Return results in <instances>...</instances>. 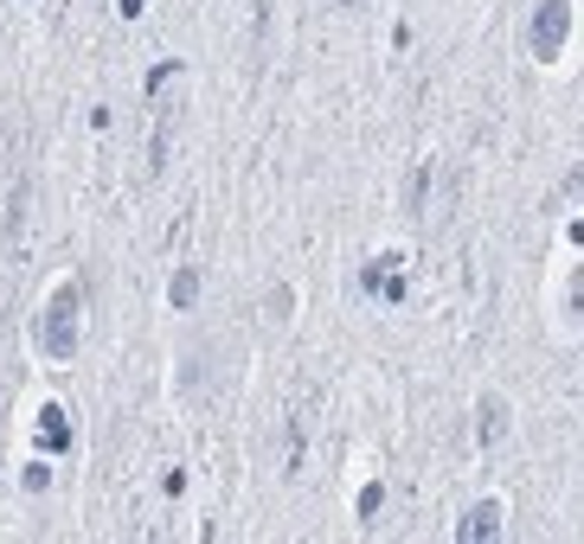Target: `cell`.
I'll use <instances>...</instances> for the list:
<instances>
[{
    "label": "cell",
    "mask_w": 584,
    "mask_h": 544,
    "mask_svg": "<svg viewBox=\"0 0 584 544\" xmlns=\"http://www.w3.org/2000/svg\"><path fill=\"white\" fill-rule=\"evenodd\" d=\"M456 539H462V544L502 539V500H482V506H469V513H462V526H456Z\"/></svg>",
    "instance_id": "4"
},
{
    "label": "cell",
    "mask_w": 584,
    "mask_h": 544,
    "mask_svg": "<svg viewBox=\"0 0 584 544\" xmlns=\"http://www.w3.org/2000/svg\"><path fill=\"white\" fill-rule=\"evenodd\" d=\"M77 314H84V295H77V282H65V288L46 301V314H39V352H46V359H59V365L77 359V340H84V321H77Z\"/></svg>",
    "instance_id": "1"
},
{
    "label": "cell",
    "mask_w": 584,
    "mask_h": 544,
    "mask_svg": "<svg viewBox=\"0 0 584 544\" xmlns=\"http://www.w3.org/2000/svg\"><path fill=\"white\" fill-rule=\"evenodd\" d=\"M167 301H174V308H193V301H200V270H193V263H180V270H174Z\"/></svg>",
    "instance_id": "9"
},
{
    "label": "cell",
    "mask_w": 584,
    "mask_h": 544,
    "mask_svg": "<svg viewBox=\"0 0 584 544\" xmlns=\"http://www.w3.org/2000/svg\"><path fill=\"white\" fill-rule=\"evenodd\" d=\"M398 263H405V257H379V263L360 275V288H366V295H385V301H398V295H405V275H398Z\"/></svg>",
    "instance_id": "7"
},
{
    "label": "cell",
    "mask_w": 584,
    "mask_h": 544,
    "mask_svg": "<svg viewBox=\"0 0 584 544\" xmlns=\"http://www.w3.org/2000/svg\"><path fill=\"white\" fill-rule=\"evenodd\" d=\"M334 7H360V0H334Z\"/></svg>",
    "instance_id": "14"
},
{
    "label": "cell",
    "mask_w": 584,
    "mask_h": 544,
    "mask_svg": "<svg viewBox=\"0 0 584 544\" xmlns=\"http://www.w3.org/2000/svg\"><path fill=\"white\" fill-rule=\"evenodd\" d=\"M264 308H270V321H283V314L295 308V295H290V288H270V301H264Z\"/></svg>",
    "instance_id": "11"
},
{
    "label": "cell",
    "mask_w": 584,
    "mask_h": 544,
    "mask_svg": "<svg viewBox=\"0 0 584 544\" xmlns=\"http://www.w3.org/2000/svg\"><path fill=\"white\" fill-rule=\"evenodd\" d=\"M20 480H26L33 493H46V487H52V468H46V462H33V468H26V475H20Z\"/></svg>",
    "instance_id": "12"
},
{
    "label": "cell",
    "mask_w": 584,
    "mask_h": 544,
    "mask_svg": "<svg viewBox=\"0 0 584 544\" xmlns=\"http://www.w3.org/2000/svg\"><path fill=\"white\" fill-rule=\"evenodd\" d=\"M219 378H231V352H219V346H193L187 365L174 372V391H180V398H206Z\"/></svg>",
    "instance_id": "3"
},
{
    "label": "cell",
    "mask_w": 584,
    "mask_h": 544,
    "mask_svg": "<svg viewBox=\"0 0 584 544\" xmlns=\"http://www.w3.org/2000/svg\"><path fill=\"white\" fill-rule=\"evenodd\" d=\"M502 436H508V398H495V391H488V398L475 404V442H482V449H495Z\"/></svg>",
    "instance_id": "6"
},
{
    "label": "cell",
    "mask_w": 584,
    "mask_h": 544,
    "mask_svg": "<svg viewBox=\"0 0 584 544\" xmlns=\"http://www.w3.org/2000/svg\"><path fill=\"white\" fill-rule=\"evenodd\" d=\"M379 506H385V493H379V487H366V493H360V519H372Z\"/></svg>",
    "instance_id": "13"
},
{
    "label": "cell",
    "mask_w": 584,
    "mask_h": 544,
    "mask_svg": "<svg viewBox=\"0 0 584 544\" xmlns=\"http://www.w3.org/2000/svg\"><path fill=\"white\" fill-rule=\"evenodd\" d=\"M39 429H46V449H65V442H72V436H65V410L59 404L39 410Z\"/></svg>",
    "instance_id": "10"
},
{
    "label": "cell",
    "mask_w": 584,
    "mask_h": 544,
    "mask_svg": "<svg viewBox=\"0 0 584 544\" xmlns=\"http://www.w3.org/2000/svg\"><path fill=\"white\" fill-rule=\"evenodd\" d=\"M456 193H462V173L437 160V193H431V211H424V224H449V211H456Z\"/></svg>",
    "instance_id": "8"
},
{
    "label": "cell",
    "mask_w": 584,
    "mask_h": 544,
    "mask_svg": "<svg viewBox=\"0 0 584 544\" xmlns=\"http://www.w3.org/2000/svg\"><path fill=\"white\" fill-rule=\"evenodd\" d=\"M566 39H572V0H539L533 20H526V52H533V65H559Z\"/></svg>",
    "instance_id": "2"
},
{
    "label": "cell",
    "mask_w": 584,
    "mask_h": 544,
    "mask_svg": "<svg viewBox=\"0 0 584 544\" xmlns=\"http://www.w3.org/2000/svg\"><path fill=\"white\" fill-rule=\"evenodd\" d=\"M431 193H437V160H418V167H411V180H405V218H418V224H424Z\"/></svg>",
    "instance_id": "5"
}]
</instances>
